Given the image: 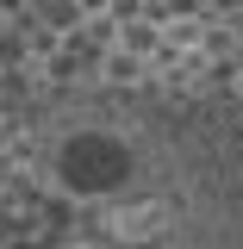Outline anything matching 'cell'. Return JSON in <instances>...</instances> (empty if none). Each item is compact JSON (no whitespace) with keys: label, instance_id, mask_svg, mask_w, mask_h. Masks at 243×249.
I'll use <instances>...</instances> for the list:
<instances>
[{"label":"cell","instance_id":"6da1fadb","mask_svg":"<svg viewBox=\"0 0 243 249\" xmlns=\"http://www.w3.org/2000/svg\"><path fill=\"white\" fill-rule=\"evenodd\" d=\"M0 249H243V106L75 88L0 156Z\"/></svg>","mask_w":243,"mask_h":249}]
</instances>
